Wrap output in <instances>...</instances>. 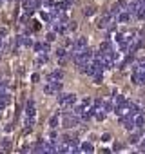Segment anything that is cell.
Here are the masks:
<instances>
[{"mask_svg": "<svg viewBox=\"0 0 145 154\" xmlns=\"http://www.w3.org/2000/svg\"><path fill=\"white\" fill-rule=\"evenodd\" d=\"M62 91V82H49V84L44 87L45 94H56V92Z\"/></svg>", "mask_w": 145, "mask_h": 154, "instance_id": "obj_1", "label": "cell"}, {"mask_svg": "<svg viewBox=\"0 0 145 154\" xmlns=\"http://www.w3.org/2000/svg\"><path fill=\"white\" fill-rule=\"evenodd\" d=\"M0 92H6V84L4 82H0Z\"/></svg>", "mask_w": 145, "mask_h": 154, "instance_id": "obj_27", "label": "cell"}, {"mask_svg": "<svg viewBox=\"0 0 145 154\" xmlns=\"http://www.w3.org/2000/svg\"><path fill=\"white\" fill-rule=\"evenodd\" d=\"M65 27H67V31H75L76 29V22H69V24H65Z\"/></svg>", "mask_w": 145, "mask_h": 154, "instance_id": "obj_20", "label": "cell"}, {"mask_svg": "<svg viewBox=\"0 0 145 154\" xmlns=\"http://www.w3.org/2000/svg\"><path fill=\"white\" fill-rule=\"evenodd\" d=\"M112 149H114V150H122V149H123V145H122L120 141H116V143H114V147H112Z\"/></svg>", "mask_w": 145, "mask_h": 154, "instance_id": "obj_23", "label": "cell"}, {"mask_svg": "<svg viewBox=\"0 0 145 154\" xmlns=\"http://www.w3.org/2000/svg\"><path fill=\"white\" fill-rule=\"evenodd\" d=\"M56 4L53 2V0H45V7H55Z\"/></svg>", "mask_w": 145, "mask_h": 154, "instance_id": "obj_24", "label": "cell"}, {"mask_svg": "<svg viewBox=\"0 0 145 154\" xmlns=\"http://www.w3.org/2000/svg\"><path fill=\"white\" fill-rule=\"evenodd\" d=\"M26 114L35 118V114H36V107H35V101H33V100H29L27 104H26Z\"/></svg>", "mask_w": 145, "mask_h": 154, "instance_id": "obj_7", "label": "cell"}, {"mask_svg": "<svg viewBox=\"0 0 145 154\" xmlns=\"http://www.w3.org/2000/svg\"><path fill=\"white\" fill-rule=\"evenodd\" d=\"M49 125H51V129H56V127H58V116H51Z\"/></svg>", "mask_w": 145, "mask_h": 154, "instance_id": "obj_17", "label": "cell"}, {"mask_svg": "<svg viewBox=\"0 0 145 154\" xmlns=\"http://www.w3.org/2000/svg\"><path fill=\"white\" fill-rule=\"evenodd\" d=\"M33 150H35V152H45V141H38Z\"/></svg>", "mask_w": 145, "mask_h": 154, "instance_id": "obj_14", "label": "cell"}, {"mask_svg": "<svg viewBox=\"0 0 145 154\" xmlns=\"http://www.w3.org/2000/svg\"><path fill=\"white\" fill-rule=\"evenodd\" d=\"M60 104L65 105V107H71V105L76 104V96L75 94H64V96L60 98Z\"/></svg>", "mask_w": 145, "mask_h": 154, "instance_id": "obj_5", "label": "cell"}, {"mask_svg": "<svg viewBox=\"0 0 145 154\" xmlns=\"http://www.w3.org/2000/svg\"><path fill=\"white\" fill-rule=\"evenodd\" d=\"M92 114H95V118H96L98 121H103V120H105V111H103V109H96Z\"/></svg>", "mask_w": 145, "mask_h": 154, "instance_id": "obj_12", "label": "cell"}, {"mask_svg": "<svg viewBox=\"0 0 145 154\" xmlns=\"http://www.w3.org/2000/svg\"><path fill=\"white\" fill-rule=\"evenodd\" d=\"M40 16H42V20H49V13H47V11H42V13H40Z\"/></svg>", "mask_w": 145, "mask_h": 154, "instance_id": "obj_25", "label": "cell"}, {"mask_svg": "<svg viewBox=\"0 0 145 154\" xmlns=\"http://www.w3.org/2000/svg\"><path fill=\"white\" fill-rule=\"evenodd\" d=\"M120 11H122V6H120V4H114L109 15H111V16H118V13H120Z\"/></svg>", "mask_w": 145, "mask_h": 154, "instance_id": "obj_15", "label": "cell"}, {"mask_svg": "<svg viewBox=\"0 0 145 154\" xmlns=\"http://www.w3.org/2000/svg\"><path fill=\"white\" fill-rule=\"evenodd\" d=\"M76 123H78V116L76 114H64V127L65 129L75 127Z\"/></svg>", "mask_w": 145, "mask_h": 154, "instance_id": "obj_3", "label": "cell"}, {"mask_svg": "<svg viewBox=\"0 0 145 154\" xmlns=\"http://www.w3.org/2000/svg\"><path fill=\"white\" fill-rule=\"evenodd\" d=\"M111 15L107 13V15H102V16H98V20H96V26L100 27V29H107V26H109V22H111Z\"/></svg>", "mask_w": 145, "mask_h": 154, "instance_id": "obj_4", "label": "cell"}, {"mask_svg": "<svg viewBox=\"0 0 145 154\" xmlns=\"http://www.w3.org/2000/svg\"><path fill=\"white\" fill-rule=\"evenodd\" d=\"M92 13H95V9H92V7H87V9H85V15H87V16H91Z\"/></svg>", "mask_w": 145, "mask_h": 154, "instance_id": "obj_26", "label": "cell"}, {"mask_svg": "<svg viewBox=\"0 0 145 154\" xmlns=\"http://www.w3.org/2000/svg\"><path fill=\"white\" fill-rule=\"evenodd\" d=\"M134 123H136V127H143L145 125V116L141 114V112L134 114Z\"/></svg>", "mask_w": 145, "mask_h": 154, "instance_id": "obj_10", "label": "cell"}, {"mask_svg": "<svg viewBox=\"0 0 145 154\" xmlns=\"http://www.w3.org/2000/svg\"><path fill=\"white\" fill-rule=\"evenodd\" d=\"M16 44L18 45H24V47H31V45H33V40L27 38V36H18L16 38Z\"/></svg>", "mask_w": 145, "mask_h": 154, "instance_id": "obj_8", "label": "cell"}, {"mask_svg": "<svg viewBox=\"0 0 145 154\" xmlns=\"http://www.w3.org/2000/svg\"><path fill=\"white\" fill-rule=\"evenodd\" d=\"M56 56H58V58H64V56H67V53H65V47H60V49H56Z\"/></svg>", "mask_w": 145, "mask_h": 154, "instance_id": "obj_18", "label": "cell"}, {"mask_svg": "<svg viewBox=\"0 0 145 154\" xmlns=\"http://www.w3.org/2000/svg\"><path fill=\"white\" fill-rule=\"evenodd\" d=\"M56 38V33H47V42H53Z\"/></svg>", "mask_w": 145, "mask_h": 154, "instance_id": "obj_21", "label": "cell"}, {"mask_svg": "<svg viewBox=\"0 0 145 154\" xmlns=\"http://www.w3.org/2000/svg\"><path fill=\"white\" fill-rule=\"evenodd\" d=\"M136 16H138L140 20H145V4H141V7L138 9V13H136Z\"/></svg>", "mask_w": 145, "mask_h": 154, "instance_id": "obj_16", "label": "cell"}, {"mask_svg": "<svg viewBox=\"0 0 145 154\" xmlns=\"http://www.w3.org/2000/svg\"><path fill=\"white\" fill-rule=\"evenodd\" d=\"M64 2H65V4L69 6V4H72V2H75V0H64Z\"/></svg>", "mask_w": 145, "mask_h": 154, "instance_id": "obj_31", "label": "cell"}, {"mask_svg": "<svg viewBox=\"0 0 145 154\" xmlns=\"http://www.w3.org/2000/svg\"><path fill=\"white\" fill-rule=\"evenodd\" d=\"M85 47H87V38H85V36L78 38V40H76V44H75V49H76V51H84Z\"/></svg>", "mask_w": 145, "mask_h": 154, "instance_id": "obj_9", "label": "cell"}, {"mask_svg": "<svg viewBox=\"0 0 145 154\" xmlns=\"http://www.w3.org/2000/svg\"><path fill=\"white\" fill-rule=\"evenodd\" d=\"M0 36H6V29H0Z\"/></svg>", "mask_w": 145, "mask_h": 154, "instance_id": "obj_30", "label": "cell"}, {"mask_svg": "<svg viewBox=\"0 0 145 154\" xmlns=\"http://www.w3.org/2000/svg\"><path fill=\"white\" fill-rule=\"evenodd\" d=\"M62 78H64V71H60V69L51 71V73L47 75V80L49 82H62Z\"/></svg>", "mask_w": 145, "mask_h": 154, "instance_id": "obj_6", "label": "cell"}, {"mask_svg": "<svg viewBox=\"0 0 145 154\" xmlns=\"http://www.w3.org/2000/svg\"><path fill=\"white\" fill-rule=\"evenodd\" d=\"M132 84L134 85H145V69L138 67L136 73L132 75Z\"/></svg>", "mask_w": 145, "mask_h": 154, "instance_id": "obj_2", "label": "cell"}, {"mask_svg": "<svg viewBox=\"0 0 145 154\" xmlns=\"http://www.w3.org/2000/svg\"><path fill=\"white\" fill-rule=\"evenodd\" d=\"M82 150H84V152H92V150H95V147H92V143L84 141V143H82Z\"/></svg>", "mask_w": 145, "mask_h": 154, "instance_id": "obj_13", "label": "cell"}, {"mask_svg": "<svg viewBox=\"0 0 145 154\" xmlns=\"http://www.w3.org/2000/svg\"><path fill=\"white\" fill-rule=\"evenodd\" d=\"M140 149H141V150H145V140H141V141H140Z\"/></svg>", "mask_w": 145, "mask_h": 154, "instance_id": "obj_29", "label": "cell"}, {"mask_svg": "<svg viewBox=\"0 0 145 154\" xmlns=\"http://www.w3.org/2000/svg\"><path fill=\"white\" fill-rule=\"evenodd\" d=\"M33 47H35V51H38V53H47V49H49L47 44H40V42L33 44Z\"/></svg>", "mask_w": 145, "mask_h": 154, "instance_id": "obj_11", "label": "cell"}, {"mask_svg": "<svg viewBox=\"0 0 145 154\" xmlns=\"http://www.w3.org/2000/svg\"><path fill=\"white\" fill-rule=\"evenodd\" d=\"M2 149H4V150H9V149H11V140L6 138V140L2 141Z\"/></svg>", "mask_w": 145, "mask_h": 154, "instance_id": "obj_19", "label": "cell"}, {"mask_svg": "<svg viewBox=\"0 0 145 154\" xmlns=\"http://www.w3.org/2000/svg\"><path fill=\"white\" fill-rule=\"evenodd\" d=\"M33 29L38 31V29H40V22H33Z\"/></svg>", "mask_w": 145, "mask_h": 154, "instance_id": "obj_28", "label": "cell"}, {"mask_svg": "<svg viewBox=\"0 0 145 154\" xmlns=\"http://www.w3.org/2000/svg\"><path fill=\"white\" fill-rule=\"evenodd\" d=\"M111 140V134L109 132H105V134H102V141H109Z\"/></svg>", "mask_w": 145, "mask_h": 154, "instance_id": "obj_22", "label": "cell"}]
</instances>
